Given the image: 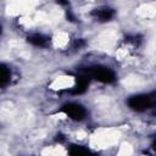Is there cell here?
Returning a JSON list of instances; mask_svg holds the SVG:
<instances>
[{"mask_svg":"<svg viewBox=\"0 0 156 156\" xmlns=\"http://www.w3.org/2000/svg\"><path fill=\"white\" fill-rule=\"evenodd\" d=\"M28 41L35 46H46L48 43H49V38L43 35V34H39V33H34V34H30L28 35Z\"/></svg>","mask_w":156,"mask_h":156,"instance_id":"5","label":"cell"},{"mask_svg":"<svg viewBox=\"0 0 156 156\" xmlns=\"http://www.w3.org/2000/svg\"><path fill=\"white\" fill-rule=\"evenodd\" d=\"M154 96H155V98H151V100H152V106L156 107V94H155Z\"/></svg>","mask_w":156,"mask_h":156,"instance_id":"8","label":"cell"},{"mask_svg":"<svg viewBox=\"0 0 156 156\" xmlns=\"http://www.w3.org/2000/svg\"><path fill=\"white\" fill-rule=\"evenodd\" d=\"M128 105L135 111H145L152 106V100L150 95H135L128 100Z\"/></svg>","mask_w":156,"mask_h":156,"instance_id":"2","label":"cell"},{"mask_svg":"<svg viewBox=\"0 0 156 156\" xmlns=\"http://www.w3.org/2000/svg\"><path fill=\"white\" fill-rule=\"evenodd\" d=\"M91 15L96 20H99L101 22H105V21H110L113 17V10L110 9V7H99V9H95L91 12Z\"/></svg>","mask_w":156,"mask_h":156,"instance_id":"4","label":"cell"},{"mask_svg":"<svg viewBox=\"0 0 156 156\" xmlns=\"http://www.w3.org/2000/svg\"><path fill=\"white\" fill-rule=\"evenodd\" d=\"M62 111L68 116L71 117L72 119L74 121H80L85 117L87 112H85V108L79 105V104H76V102H68V104H65L62 106Z\"/></svg>","mask_w":156,"mask_h":156,"instance_id":"3","label":"cell"},{"mask_svg":"<svg viewBox=\"0 0 156 156\" xmlns=\"http://www.w3.org/2000/svg\"><path fill=\"white\" fill-rule=\"evenodd\" d=\"M83 73L87 74L89 78H94V79H96L99 82H102V83H112L116 79L115 73L110 68L104 67V66H93V67H89Z\"/></svg>","mask_w":156,"mask_h":156,"instance_id":"1","label":"cell"},{"mask_svg":"<svg viewBox=\"0 0 156 156\" xmlns=\"http://www.w3.org/2000/svg\"><path fill=\"white\" fill-rule=\"evenodd\" d=\"M10 78H11V72H10V69L2 63V65L0 66V84H1L2 88L10 82Z\"/></svg>","mask_w":156,"mask_h":156,"instance_id":"7","label":"cell"},{"mask_svg":"<svg viewBox=\"0 0 156 156\" xmlns=\"http://www.w3.org/2000/svg\"><path fill=\"white\" fill-rule=\"evenodd\" d=\"M69 156H94V154L91 151H89L88 149L79 146V145H72L68 150Z\"/></svg>","mask_w":156,"mask_h":156,"instance_id":"6","label":"cell"}]
</instances>
